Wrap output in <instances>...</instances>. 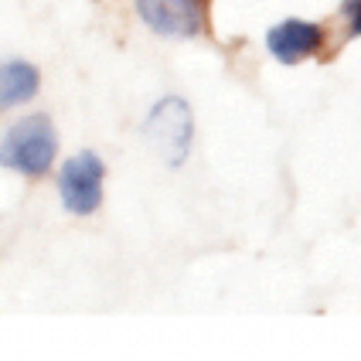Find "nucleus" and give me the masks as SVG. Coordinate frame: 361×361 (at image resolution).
Segmentation results:
<instances>
[{"label": "nucleus", "instance_id": "nucleus-4", "mask_svg": "<svg viewBox=\"0 0 361 361\" xmlns=\"http://www.w3.org/2000/svg\"><path fill=\"white\" fill-rule=\"evenodd\" d=\"M140 20L164 38H195L204 27L198 0H133Z\"/></svg>", "mask_w": 361, "mask_h": 361}, {"label": "nucleus", "instance_id": "nucleus-7", "mask_svg": "<svg viewBox=\"0 0 361 361\" xmlns=\"http://www.w3.org/2000/svg\"><path fill=\"white\" fill-rule=\"evenodd\" d=\"M341 18L348 24V35L361 38V0H341Z\"/></svg>", "mask_w": 361, "mask_h": 361}, {"label": "nucleus", "instance_id": "nucleus-6", "mask_svg": "<svg viewBox=\"0 0 361 361\" xmlns=\"http://www.w3.org/2000/svg\"><path fill=\"white\" fill-rule=\"evenodd\" d=\"M41 92V68L27 59L0 61V113L27 106Z\"/></svg>", "mask_w": 361, "mask_h": 361}, {"label": "nucleus", "instance_id": "nucleus-2", "mask_svg": "<svg viewBox=\"0 0 361 361\" xmlns=\"http://www.w3.org/2000/svg\"><path fill=\"white\" fill-rule=\"evenodd\" d=\"M143 137L164 157V164L180 167L188 161V154H191V143H195V116H191L188 102L178 99V96L161 99L147 113Z\"/></svg>", "mask_w": 361, "mask_h": 361}, {"label": "nucleus", "instance_id": "nucleus-3", "mask_svg": "<svg viewBox=\"0 0 361 361\" xmlns=\"http://www.w3.org/2000/svg\"><path fill=\"white\" fill-rule=\"evenodd\" d=\"M102 180H106V164L92 150H79L59 167V198L65 212L72 215H92L102 204Z\"/></svg>", "mask_w": 361, "mask_h": 361}, {"label": "nucleus", "instance_id": "nucleus-1", "mask_svg": "<svg viewBox=\"0 0 361 361\" xmlns=\"http://www.w3.org/2000/svg\"><path fill=\"white\" fill-rule=\"evenodd\" d=\"M59 157V130L48 113H27L0 133V167L20 178H44Z\"/></svg>", "mask_w": 361, "mask_h": 361}, {"label": "nucleus", "instance_id": "nucleus-5", "mask_svg": "<svg viewBox=\"0 0 361 361\" xmlns=\"http://www.w3.org/2000/svg\"><path fill=\"white\" fill-rule=\"evenodd\" d=\"M324 48V27L303 18H286L266 31V51L280 65H300Z\"/></svg>", "mask_w": 361, "mask_h": 361}]
</instances>
